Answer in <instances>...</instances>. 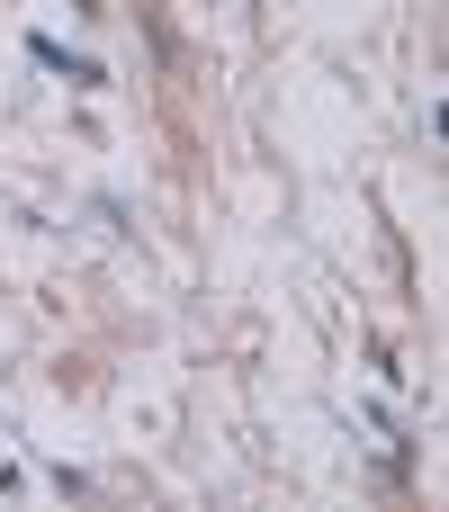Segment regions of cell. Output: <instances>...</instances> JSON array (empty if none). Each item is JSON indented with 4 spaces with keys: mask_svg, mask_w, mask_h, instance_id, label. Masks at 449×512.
Listing matches in <instances>:
<instances>
[{
    "mask_svg": "<svg viewBox=\"0 0 449 512\" xmlns=\"http://www.w3.org/2000/svg\"><path fill=\"white\" fill-rule=\"evenodd\" d=\"M27 54H36V63H45V72H63V81H81V90H90V81H99V63H90V54H63V45H54V36H27Z\"/></svg>",
    "mask_w": 449,
    "mask_h": 512,
    "instance_id": "6da1fadb",
    "label": "cell"
}]
</instances>
